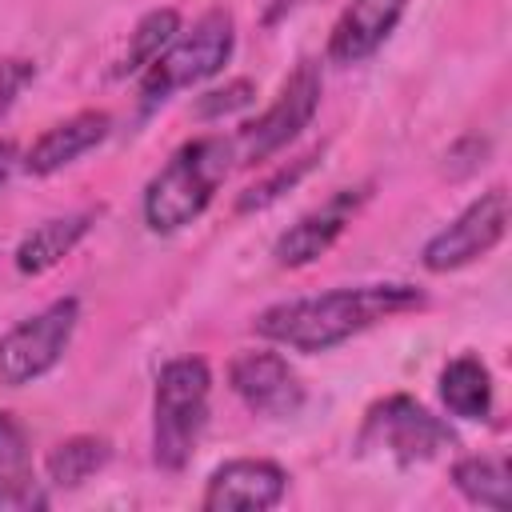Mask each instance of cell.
Returning a JSON list of instances; mask_svg holds the SVG:
<instances>
[{
    "label": "cell",
    "mask_w": 512,
    "mask_h": 512,
    "mask_svg": "<svg viewBox=\"0 0 512 512\" xmlns=\"http://www.w3.org/2000/svg\"><path fill=\"white\" fill-rule=\"evenodd\" d=\"M412 308H424V292L416 284H356L320 296L280 300L256 316V332L292 352H328Z\"/></svg>",
    "instance_id": "cell-1"
},
{
    "label": "cell",
    "mask_w": 512,
    "mask_h": 512,
    "mask_svg": "<svg viewBox=\"0 0 512 512\" xmlns=\"http://www.w3.org/2000/svg\"><path fill=\"white\" fill-rule=\"evenodd\" d=\"M232 164H236L232 140H224V136H200V140H188L184 148H176L172 160L144 188V224L160 236L192 224L212 204V196Z\"/></svg>",
    "instance_id": "cell-2"
},
{
    "label": "cell",
    "mask_w": 512,
    "mask_h": 512,
    "mask_svg": "<svg viewBox=\"0 0 512 512\" xmlns=\"http://www.w3.org/2000/svg\"><path fill=\"white\" fill-rule=\"evenodd\" d=\"M212 372L200 356H176L160 368L152 392V460L164 472L188 468L208 424Z\"/></svg>",
    "instance_id": "cell-3"
},
{
    "label": "cell",
    "mask_w": 512,
    "mask_h": 512,
    "mask_svg": "<svg viewBox=\"0 0 512 512\" xmlns=\"http://www.w3.org/2000/svg\"><path fill=\"white\" fill-rule=\"evenodd\" d=\"M236 48V24L224 8H212L204 12L188 32H176L172 44L144 68V80H140V96L144 104H160L168 100L172 92L180 88H192L208 76H216L228 56Z\"/></svg>",
    "instance_id": "cell-4"
},
{
    "label": "cell",
    "mask_w": 512,
    "mask_h": 512,
    "mask_svg": "<svg viewBox=\"0 0 512 512\" xmlns=\"http://www.w3.org/2000/svg\"><path fill=\"white\" fill-rule=\"evenodd\" d=\"M360 448H380L396 464H428L456 448V432L412 396H384L364 416Z\"/></svg>",
    "instance_id": "cell-5"
},
{
    "label": "cell",
    "mask_w": 512,
    "mask_h": 512,
    "mask_svg": "<svg viewBox=\"0 0 512 512\" xmlns=\"http://www.w3.org/2000/svg\"><path fill=\"white\" fill-rule=\"evenodd\" d=\"M76 320H80V304L76 296H64L52 300L44 312L20 320L8 336H0V388H24L44 372H52L72 344Z\"/></svg>",
    "instance_id": "cell-6"
},
{
    "label": "cell",
    "mask_w": 512,
    "mask_h": 512,
    "mask_svg": "<svg viewBox=\"0 0 512 512\" xmlns=\"http://www.w3.org/2000/svg\"><path fill=\"white\" fill-rule=\"evenodd\" d=\"M316 108H320V72H316V64H300L284 80L276 100L232 136L236 164H260V160L276 156L280 148H288L312 124Z\"/></svg>",
    "instance_id": "cell-7"
},
{
    "label": "cell",
    "mask_w": 512,
    "mask_h": 512,
    "mask_svg": "<svg viewBox=\"0 0 512 512\" xmlns=\"http://www.w3.org/2000/svg\"><path fill=\"white\" fill-rule=\"evenodd\" d=\"M508 232V192L504 188H488L480 192L448 228H440L424 252H420V264L428 272H452V268H464L480 256H488Z\"/></svg>",
    "instance_id": "cell-8"
},
{
    "label": "cell",
    "mask_w": 512,
    "mask_h": 512,
    "mask_svg": "<svg viewBox=\"0 0 512 512\" xmlns=\"http://www.w3.org/2000/svg\"><path fill=\"white\" fill-rule=\"evenodd\" d=\"M228 384L256 416L268 420H288L304 408V384L280 352H264V348L236 352L228 364Z\"/></svg>",
    "instance_id": "cell-9"
},
{
    "label": "cell",
    "mask_w": 512,
    "mask_h": 512,
    "mask_svg": "<svg viewBox=\"0 0 512 512\" xmlns=\"http://www.w3.org/2000/svg\"><path fill=\"white\" fill-rule=\"evenodd\" d=\"M288 492V472L276 460H228L220 464L200 496L204 512H264Z\"/></svg>",
    "instance_id": "cell-10"
},
{
    "label": "cell",
    "mask_w": 512,
    "mask_h": 512,
    "mask_svg": "<svg viewBox=\"0 0 512 512\" xmlns=\"http://www.w3.org/2000/svg\"><path fill=\"white\" fill-rule=\"evenodd\" d=\"M364 200H368V184H360V188H340L332 200H324L320 208L304 212V216L276 240V248H272L276 264H280V268H304V264H312L316 256H324V252L340 240V232L352 224V216L360 212Z\"/></svg>",
    "instance_id": "cell-11"
},
{
    "label": "cell",
    "mask_w": 512,
    "mask_h": 512,
    "mask_svg": "<svg viewBox=\"0 0 512 512\" xmlns=\"http://www.w3.org/2000/svg\"><path fill=\"white\" fill-rule=\"evenodd\" d=\"M408 0H352L328 36V60L332 64H360L368 60L400 24Z\"/></svg>",
    "instance_id": "cell-12"
},
{
    "label": "cell",
    "mask_w": 512,
    "mask_h": 512,
    "mask_svg": "<svg viewBox=\"0 0 512 512\" xmlns=\"http://www.w3.org/2000/svg\"><path fill=\"white\" fill-rule=\"evenodd\" d=\"M108 128H112L108 112H96V108H92V112H76V116L52 124L48 132H40V136L28 144L24 168H28L32 176H52V172L68 168L72 160H80L84 152H92V148L108 136Z\"/></svg>",
    "instance_id": "cell-13"
},
{
    "label": "cell",
    "mask_w": 512,
    "mask_h": 512,
    "mask_svg": "<svg viewBox=\"0 0 512 512\" xmlns=\"http://www.w3.org/2000/svg\"><path fill=\"white\" fill-rule=\"evenodd\" d=\"M92 212H68V216H56V220H44L36 224L20 244H16V268L24 276H40L48 268H56L92 228Z\"/></svg>",
    "instance_id": "cell-14"
},
{
    "label": "cell",
    "mask_w": 512,
    "mask_h": 512,
    "mask_svg": "<svg viewBox=\"0 0 512 512\" xmlns=\"http://www.w3.org/2000/svg\"><path fill=\"white\" fill-rule=\"evenodd\" d=\"M440 400L460 420H488L492 412V376L480 356H456L440 372Z\"/></svg>",
    "instance_id": "cell-15"
},
{
    "label": "cell",
    "mask_w": 512,
    "mask_h": 512,
    "mask_svg": "<svg viewBox=\"0 0 512 512\" xmlns=\"http://www.w3.org/2000/svg\"><path fill=\"white\" fill-rule=\"evenodd\" d=\"M452 484L464 500H472L480 508L508 512V504H512V476H508L504 456H464V460H456L452 464Z\"/></svg>",
    "instance_id": "cell-16"
},
{
    "label": "cell",
    "mask_w": 512,
    "mask_h": 512,
    "mask_svg": "<svg viewBox=\"0 0 512 512\" xmlns=\"http://www.w3.org/2000/svg\"><path fill=\"white\" fill-rule=\"evenodd\" d=\"M112 456V444L104 436H68L48 452V484L56 488H80L88 476H96Z\"/></svg>",
    "instance_id": "cell-17"
},
{
    "label": "cell",
    "mask_w": 512,
    "mask_h": 512,
    "mask_svg": "<svg viewBox=\"0 0 512 512\" xmlns=\"http://www.w3.org/2000/svg\"><path fill=\"white\" fill-rule=\"evenodd\" d=\"M176 32H180V12H176V8H156V12H148V16L136 24V32L128 36V52H124V60L116 64V76L144 72V68L172 44Z\"/></svg>",
    "instance_id": "cell-18"
},
{
    "label": "cell",
    "mask_w": 512,
    "mask_h": 512,
    "mask_svg": "<svg viewBox=\"0 0 512 512\" xmlns=\"http://www.w3.org/2000/svg\"><path fill=\"white\" fill-rule=\"evenodd\" d=\"M316 160H320V152H308V156H300V160L280 164L268 180H256V184L236 200V208H240V212H252V208H268V204H276L292 184H300V180L316 168Z\"/></svg>",
    "instance_id": "cell-19"
},
{
    "label": "cell",
    "mask_w": 512,
    "mask_h": 512,
    "mask_svg": "<svg viewBox=\"0 0 512 512\" xmlns=\"http://www.w3.org/2000/svg\"><path fill=\"white\" fill-rule=\"evenodd\" d=\"M32 452H28V432L12 412H0V480L28 476Z\"/></svg>",
    "instance_id": "cell-20"
},
{
    "label": "cell",
    "mask_w": 512,
    "mask_h": 512,
    "mask_svg": "<svg viewBox=\"0 0 512 512\" xmlns=\"http://www.w3.org/2000/svg\"><path fill=\"white\" fill-rule=\"evenodd\" d=\"M252 96H256L252 80H232V84H224V88H216V92L200 96L196 112H200L204 120H216V116H228V112H236V108H248V104H252Z\"/></svg>",
    "instance_id": "cell-21"
},
{
    "label": "cell",
    "mask_w": 512,
    "mask_h": 512,
    "mask_svg": "<svg viewBox=\"0 0 512 512\" xmlns=\"http://www.w3.org/2000/svg\"><path fill=\"white\" fill-rule=\"evenodd\" d=\"M32 508H48V492L32 480V472L0 480V512H32Z\"/></svg>",
    "instance_id": "cell-22"
},
{
    "label": "cell",
    "mask_w": 512,
    "mask_h": 512,
    "mask_svg": "<svg viewBox=\"0 0 512 512\" xmlns=\"http://www.w3.org/2000/svg\"><path fill=\"white\" fill-rule=\"evenodd\" d=\"M32 76H36L32 60H20V56H4L0 60V116L16 104V96L32 84Z\"/></svg>",
    "instance_id": "cell-23"
},
{
    "label": "cell",
    "mask_w": 512,
    "mask_h": 512,
    "mask_svg": "<svg viewBox=\"0 0 512 512\" xmlns=\"http://www.w3.org/2000/svg\"><path fill=\"white\" fill-rule=\"evenodd\" d=\"M12 168H16V148H12L8 140H0V188L8 184V176H12Z\"/></svg>",
    "instance_id": "cell-24"
}]
</instances>
